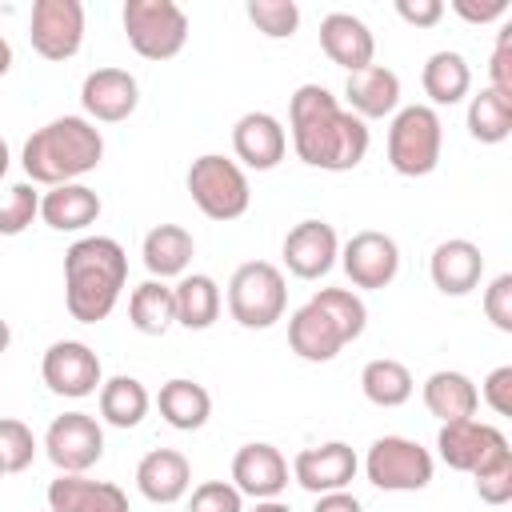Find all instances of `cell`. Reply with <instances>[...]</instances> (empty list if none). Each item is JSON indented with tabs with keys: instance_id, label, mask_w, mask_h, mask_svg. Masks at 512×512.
I'll return each instance as SVG.
<instances>
[{
	"instance_id": "cell-1",
	"label": "cell",
	"mask_w": 512,
	"mask_h": 512,
	"mask_svg": "<svg viewBox=\"0 0 512 512\" xmlns=\"http://www.w3.org/2000/svg\"><path fill=\"white\" fill-rule=\"evenodd\" d=\"M292 148L308 168L320 172H348L368 152V124L340 108V100L324 84H300L288 104Z\"/></svg>"
},
{
	"instance_id": "cell-2",
	"label": "cell",
	"mask_w": 512,
	"mask_h": 512,
	"mask_svg": "<svg viewBox=\"0 0 512 512\" xmlns=\"http://www.w3.org/2000/svg\"><path fill=\"white\" fill-rule=\"evenodd\" d=\"M128 280V256L112 236H84L64 252V304L80 324L104 320Z\"/></svg>"
},
{
	"instance_id": "cell-3",
	"label": "cell",
	"mask_w": 512,
	"mask_h": 512,
	"mask_svg": "<svg viewBox=\"0 0 512 512\" xmlns=\"http://www.w3.org/2000/svg\"><path fill=\"white\" fill-rule=\"evenodd\" d=\"M104 160V136L88 116H56L24 140V176L28 184H76Z\"/></svg>"
},
{
	"instance_id": "cell-4",
	"label": "cell",
	"mask_w": 512,
	"mask_h": 512,
	"mask_svg": "<svg viewBox=\"0 0 512 512\" xmlns=\"http://www.w3.org/2000/svg\"><path fill=\"white\" fill-rule=\"evenodd\" d=\"M368 324V308L348 288H320L308 304H300L288 320V344L308 364H328L352 344Z\"/></svg>"
},
{
	"instance_id": "cell-5",
	"label": "cell",
	"mask_w": 512,
	"mask_h": 512,
	"mask_svg": "<svg viewBox=\"0 0 512 512\" xmlns=\"http://www.w3.org/2000/svg\"><path fill=\"white\" fill-rule=\"evenodd\" d=\"M440 148H444V124H440L436 108H428V104L396 108L392 128H388V164L400 176L436 172Z\"/></svg>"
},
{
	"instance_id": "cell-6",
	"label": "cell",
	"mask_w": 512,
	"mask_h": 512,
	"mask_svg": "<svg viewBox=\"0 0 512 512\" xmlns=\"http://www.w3.org/2000/svg\"><path fill=\"white\" fill-rule=\"evenodd\" d=\"M288 308L284 272L268 260H248L228 280V312L240 328H272Z\"/></svg>"
},
{
	"instance_id": "cell-7",
	"label": "cell",
	"mask_w": 512,
	"mask_h": 512,
	"mask_svg": "<svg viewBox=\"0 0 512 512\" xmlns=\"http://www.w3.org/2000/svg\"><path fill=\"white\" fill-rule=\"evenodd\" d=\"M188 192L196 200V208L208 220H236L248 212V176L236 160L220 156V152H204L192 160L188 168Z\"/></svg>"
},
{
	"instance_id": "cell-8",
	"label": "cell",
	"mask_w": 512,
	"mask_h": 512,
	"mask_svg": "<svg viewBox=\"0 0 512 512\" xmlns=\"http://www.w3.org/2000/svg\"><path fill=\"white\" fill-rule=\"evenodd\" d=\"M124 32H128V44L136 48V56L172 60L188 44V16L176 0H128Z\"/></svg>"
},
{
	"instance_id": "cell-9",
	"label": "cell",
	"mask_w": 512,
	"mask_h": 512,
	"mask_svg": "<svg viewBox=\"0 0 512 512\" xmlns=\"http://www.w3.org/2000/svg\"><path fill=\"white\" fill-rule=\"evenodd\" d=\"M432 468V452L408 436H380L364 456L368 480L384 492H420L432 484Z\"/></svg>"
},
{
	"instance_id": "cell-10",
	"label": "cell",
	"mask_w": 512,
	"mask_h": 512,
	"mask_svg": "<svg viewBox=\"0 0 512 512\" xmlns=\"http://www.w3.org/2000/svg\"><path fill=\"white\" fill-rule=\"evenodd\" d=\"M436 448H440V460L456 472H468L476 476L480 468H488L496 456L512 452L508 448V436L492 424H480L476 416L472 420H452V424H440V436H436Z\"/></svg>"
},
{
	"instance_id": "cell-11",
	"label": "cell",
	"mask_w": 512,
	"mask_h": 512,
	"mask_svg": "<svg viewBox=\"0 0 512 512\" xmlns=\"http://www.w3.org/2000/svg\"><path fill=\"white\" fill-rule=\"evenodd\" d=\"M28 36L44 60H72L84 44V4L80 0H36Z\"/></svg>"
},
{
	"instance_id": "cell-12",
	"label": "cell",
	"mask_w": 512,
	"mask_h": 512,
	"mask_svg": "<svg viewBox=\"0 0 512 512\" xmlns=\"http://www.w3.org/2000/svg\"><path fill=\"white\" fill-rule=\"evenodd\" d=\"M40 376H44V384L56 396H68V400H84V396H92L104 384L100 356L84 340H56V344H48V352L40 360Z\"/></svg>"
},
{
	"instance_id": "cell-13",
	"label": "cell",
	"mask_w": 512,
	"mask_h": 512,
	"mask_svg": "<svg viewBox=\"0 0 512 512\" xmlns=\"http://www.w3.org/2000/svg\"><path fill=\"white\" fill-rule=\"evenodd\" d=\"M44 452L60 472H88L104 456V428L88 412H64L48 424Z\"/></svg>"
},
{
	"instance_id": "cell-14",
	"label": "cell",
	"mask_w": 512,
	"mask_h": 512,
	"mask_svg": "<svg viewBox=\"0 0 512 512\" xmlns=\"http://www.w3.org/2000/svg\"><path fill=\"white\" fill-rule=\"evenodd\" d=\"M340 264H344V272L356 288H388L400 272V248L388 232L364 228V232L348 236V244L340 252Z\"/></svg>"
},
{
	"instance_id": "cell-15",
	"label": "cell",
	"mask_w": 512,
	"mask_h": 512,
	"mask_svg": "<svg viewBox=\"0 0 512 512\" xmlns=\"http://www.w3.org/2000/svg\"><path fill=\"white\" fill-rule=\"evenodd\" d=\"M356 452L344 444V440H328V444H316V448H304L296 452L292 460V476L300 488L324 496V492H344L352 480H356Z\"/></svg>"
},
{
	"instance_id": "cell-16",
	"label": "cell",
	"mask_w": 512,
	"mask_h": 512,
	"mask_svg": "<svg viewBox=\"0 0 512 512\" xmlns=\"http://www.w3.org/2000/svg\"><path fill=\"white\" fill-rule=\"evenodd\" d=\"M80 104L88 112V120H100V124H120L136 112L140 104V84L132 72L124 68H96L84 76L80 84Z\"/></svg>"
},
{
	"instance_id": "cell-17",
	"label": "cell",
	"mask_w": 512,
	"mask_h": 512,
	"mask_svg": "<svg viewBox=\"0 0 512 512\" xmlns=\"http://www.w3.org/2000/svg\"><path fill=\"white\" fill-rule=\"evenodd\" d=\"M336 256H340V240H336V228L324 224V220H300L284 236V264L300 280L328 276L332 264H336Z\"/></svg>"
},
{
	"instance_id": "cell-18",
	"label": "cell",
	"mask_w": 512,
	"mask_h": 512,
	"mask_svg": "<svg viewBox=\"0 0 512 512\" xmlns=\"http://www.w3.org/2000/svg\"><path fill=\"white\" fill-rule=\"evenodd\" d=\"M232 484L240 496L252 500H280V492L288 488V460L280 456L276 444H244L232 456Z\"/></svg>"
},
{
	"instance_id": "cell-19",
	"label": "cell",
	"mask_w": 512,
	"mask_h": 512,
	"mask_svg": "<svg viewBox=\"0 0 512 512\" xmlns=\"http://www.w3.org/2000/svg\"><path fill=\"white\" fill-rule=\"evenodd\" d=\"M232 152H236V160H244L256 172L276 168L284 160V152H288L284 124L272 112H244L232 124Z\"/></svg>"
},
{
	"instance_id": "cell-20",
	"label": "cell",
	"mask_w": 512,
	"mask_h": 512,
	"mask_svg": "<svg viewBox=\"0 0 512 512\" xmlns=\"http://www.w3.org/2000/svg\"><path fill=\"white\" fill-rule=\"evenodd\" d=\"M52 512H128V496L112 480H88L84 472H60L48 484Z\"/></svg>"
},
{
	"instance_id": "cell-21",
	"label": "cell",
	"mask_w": 512,
	"mask_h": 512,
	"mask_svg": "<svg viewBox=\"0 0 512 512\" xmlns=\"http://www.w3.org/2000/svg\"><path fill=\"white\" fill-rule=\"evenodd\" d=\"M320 48L332 64H340L348 76L368 68L372 56H376V40L368 32V24L352 12H328L320 20Z\"/></svg>"
},
{
	"instance_id": "cell-22",
	"label": "cell",
	"mask_w": 512,
	"mask_h": 512,
	"mask_svg": "<svg viewBox=\"0 0 512 512\" xmlns=\"http://www.w3.org/2000/svg\"><path fill=\"white\" fill-rule=\"evenodd\" d=\"M136 488L152 504H176L192 488V464L176 448H152L136 464Z\"/></svg>"
},
{
	"instance_id": "cell-23",
	"label": "cell",
	"mask_w": 512,
	"mask_h": 512,
	"mask_svg": "<svg viewBox=\"0 0 512 512\" xmlns=\"http://www.w3.org/2000/svg\"><path fill=\"white\" fill-rule=\"evenodd\" d=\"M344 100H348V112L360 116V120L392 116L400 108V76L392 68H384V64H368V68L348 76Z\"/></svg>"
},
{
	"instance_id": "cell-24",
	"label": "cell",
	"mask_w": 512,
	"mask_h": 512,
	"mask_svg": "<svg viewBox=\"0 0 512 512\" xmlns=\"http://www.w3.org/2000/svg\"><path fill=\"white\" fill-rule=\"evenodd\" d=\"M428 276L444 296H468L484 276V256L472 240H444L428 260Z\"/></svg>"
},
{
	"instance_id": "cell-25",
	"label": "cell",
	"mask_w": 512,
	"mask_h": 512,
	"mask_svg": "<svg viewBox=\"0 0 512 512\" xmlns=\"http://www.w3.org/2000/svg\"><path fill=\"white\" fill-rule=\"evenodd\" d=\"M40 220L56 232H84L100 220V196L88 184H56L40 196Z\"/></svg>"
},
{
	"instance_id": "cell-26",
	"label": "cell",
	"mask_w": 512,
	"mask_h": 512,
	"mask_svg": "<svg viewBox=\"0 0 512 512\" xmlns=\"http://www.w3.org/2000/svg\"><path fill=\"white\" fill-rule=\"evenodd\" d=\"M424 408L440 420V424H452V420H472L476 408H480V392L476 384L456 372V368H440L424 380Z\"/></svg>"
},
{
	"instance_id": "cell-27",
	"label": "cell",
	"mask_w": 512,
	"mask_h": 512,
	"mask_svg": "<svg viewBox=\"0 0 512 512\" xmlns=\"http://www.w3.org/2000/svg\"><path fill=\"white\" fill-rule=\"evenodd\" d=\"M192 252H196V240L180 224H156L140 244V256H144V268L152 272V280L184 276L192 264Z\"/></svg>"
},
{
	"instance_id": "cell-28",
	"label": "cell",
	"mask_w": 512,
	"mask_h": 512,
	"mask_svg": "<svg viewBox=\"0 0 512 512\" xmlns=\"http://www.w3.org/2000/svg\"><path fill=\"white\" fill-rule=\"evenodd\" d=\"M156 408H160V416H164L172 428L196 432V428H204L208 416H212V396H208L204 384H196V380H188V376H176V380L160 384Z\"/></svg>"
},
{
	"instance_id": "cell-29",
	"label": "cell",
	"mask_w": 512,
	"mask_h": 512,
	"mask_svg": "<svg viewBox=\"0 0 512 512\" xmlns=\"http://www.w3.org/2000/svg\"><path fill=\"white\" fill-rule=\"evenodd\" d=\"M172 296H176V324H184L192 332L212 328L220 316V304H224L220 284L208 272H184L180 284L172 288Z\"/></svg>"
},
{
	"instance_id": "cell-30",
	"label": "cell",
	"mask_w": 512,
	"mask_h": 512,
	"mask_svg": "<svg viewBox=\"0 0 512 512\" xmlns=\"http://www.w3.org/2000/svg\"><path fill=\"white\" fill-rule=\"evenodd\" d=\"M420 84H424V96L432 100V104H460L464 96H468V88H472V68H468V60L460 56V52H432L428 60H424V72H420Z\"/></svg>"
},
{
	"instance_id": "cell-31",
	"label": "cell",
	"mask_w": 512,
	"mask_h": 512,
	"mask_svg": "<svg viewBox=\"0 0 512 512\" xmlns=\"http://www.w3.org/2000/svg\"><path fill=\"white\" fill-rule=\"evenodd\" d=\"M128 320L144 336H164L176 324V296H172V288L164 280L136 284L132 288V300H128Z\"/></svg>"
},
{
	"instance_id": "cell-32",
	"label": "cell",
	"mask_w": 512,
	"mask_h": 512,
	"mask_svg": "<svg viewBox=\"0 0 512 512\" xmlns=\"http://www.w3.org/2000/svg\"><path fill=\"white\" fill-rule=\"evenodd\" d=\"M148 404L152 396L136 376H112L100 384V416L112 428H136L148 416Z\"/></svg>"
},
{
	"instance_id": "cell-33",
	"label": "cell",
	"mask_w": 512,
	"mask_h": 512,
	"mask_svg": "<svg viewBox=\"0 0 512 512\" xmlns=\"http://www.w3.org/2000/svg\"><path fill=\"white\" fill-rule=\"evenodd\" d=\"M360 388L364 396L376 404V408H400L404 400H412V372L400 364V360H368L364 372H360Z\"/></svg>"
},
{
	"instance_id": "cell-34",
	"label": "cell",
	"mask_w": 512,
	"mask_h": 512,
	"mask_svg": "<svg viewBox=\"0 0 512 512\" xmlns=\"http://www.w3.org/2000/svg\"><path fill=\"white\" fill-rule=\"evenodd\" d=\"M468 132L480 144H500L512 132V100L500 96L496 88H480L468 100Z\"/></svg>"
},
{
	"instance_id": "cell-35",
	"label": "cell",
	"mask_w": 512,
	"mask_h": 512,
	"mask_svg": "<svg viewBox=\"0 0 512 512\" xmlns=\"http://www.w3.org/2000/svg\"><path fill=\"white\" fill-rule=\"evenodd\" d=\"M248 20L268 40H288L300 28V4L296 0H248Z\"/></svg>"
},
{
	"instance_id": "cell-36",
	"label": "cell",
	"mask_w": 512,
	"mask_h": 512,
	"mask_svg": "<svg viewBox=\"0 0 512 512\" xmlns=\"http://www.w3.org/2000/svg\"><path fill=\"white\" fill-rule=\"evenodd\" d=\"M36 216H40V192L28 180L4 188V196H0V236H20Z\"/></svg>"
},
{
	"instance_id": "cell-37",
	"label": "cell",
	"mask_w": 512,
	"mask_h": 512,
	"mask_svg": "<svg viewBox=\"0 0 512 512\" xmlns=\"http://www.w3.org/2000/svg\"><path fill=\"white\" fill-rule=\"evenodd\" d=\"M36 456V436L24 420H12V416H0V464L4 472H24Z\"/></svg>"
},
{
	"instance_id": "cell-38",
	"label": "cell",
	"mask_w": 512,
	"mask_h": 512,
	"mask_svg": "<svg viewBox=\"0 0 512 512\" xmlns=\"http://www.w3.org/2000/svg\"><path fill=\"white\" fill-rule=\"evenodd\" d=\"M472 480H476V492H480L484 504H492V508L508 504V500H512V452L496 456V460H492L488 468H480Z\"/></svg>"
},
{
	"instance_id": "cell-39",
	"label": "cell",
	"mask_w": 512,
	"mask_h": 512,
	"mask_svg": "<svg viewBox=\"0 0 512 512\" xmlns=\"http://www.w3.org/2000/svg\"><path fill=\"white\" fill-rule=\"evenodd\" d=\"M188 512H244V496L232 480H204L192 488Z\"/></svg>"
},
{
	"instance_id": "cell-40",
	"label": "cell",
	"mask_w": 512,
	"mask_h": 512,
	"mask_svg": "<svg viewBox=\"0 0 512 512\" xmlns=\"http://www.w3.org/2000/svg\"><path fill=\"white\" fill-rule=\"evenodd\" d=\"M484 316H488L500 332H512V272H500V276L484 288Z\"/></svg>"
},
{
	"instance_id": "cell-41",
	"label": "cell",
	"mask_w": 512,
	"mask_h": 512,
	"mask_svg": "<svg viewBox=\"0 0 512 512\" xmlns=\"http://www.w3.org/2000/svg\"><path fill=\"white\" fill-rule=\"evenodd\" d=\"M488 76H492V84H488V88H496L500 96H508V100H512V24H504V28L496 32V48H492Z\"/></svg>"
},
{
	"instance_id": "cell-42",
	"label": "cell",
	"mask_w": 512,
	"mask_h": 512,
	"mask_svg": "<svg viewBox=\"0 0 512 512\" xmlns=\"http://www.w3.org/2000/svg\"><path fill=\"white\" fill-rule=\"evenodd\" d=\"M480 392H484V404H488L496 416H512V364L492 368Z\"/></svg>"
},
{
	"instance_id": "cell-43",
	"label": "cell",
	"mask_w": 512,
	"mask_h": 512,
	"mask_svg": "<svg viewBox=\"0 0 512 512\" xmlns=\"http://www.w3.org/2000/svg\"><path fill=\"white\" fill-rule=\"evenodd\" d=\"M452 12L468 24H492L508 16V0H452Z\"/></svg>"
},
{
	"instance_id": "cell-44",
	"label": "cell",
	"mask_w": 512,
	"mask_h": 512,
	"mask_svg": "<svg viewBox=\"0 0 512 512\" xmlns=\"http://www.w3.org/2000/svg\"><path fill=\"white\" fill-rule=\"evenodd\" d=\"M396 16L416 28H432L444 16V0H396Z\"/></svg>"
},
{
	"instance_id": "cell-45",
	"label": "cell",
	"mask_w": 512,
	"mask_h": 512,
	"mask_svg": "<svg viewBox=\"0 0 512 512\" xmlns=\"http://www.w3.org/2000/svg\"><path fill=\"white\" fill-rule=\"evenodd\" d=\"M312 512H364V508H360V500L352 492H324V496H316Z\"/></svg>"
},
{
	"instance_id": "cell-46",
	"label": "cell",
	"mask_w": 512,
	"mask_h": 512,
	"mask_svg": "<svg viewBox=\"0 0 512 512\" xmlns=\"http://www.w3.org/2000/svg\"><path fill=\"white\" fill-rule=\"evenodd\" d=\"M252 512H292L284 500H256V508Z\"/></svg>"
},
{
	"instance_id": "cell-47",
	"label": "cell",
	"mask_w": 512,
	"mask_h": 512,
	"mask_svg": "<svg viewBox=\"0 0 512 512\" xmlns=\"http://www.w3.org/2000/svg\"><path fill=\"white\" fill-rule=\"evenodd\" d=\"M8 68H12V44H8L4 36H0V76H4Z\"/></svg>"
},
{
	"instance_id": "cell-48",
	"label": "cell",
	"mask_w": 512,
	"mask_h": 512,
	"mask_svg": "<svg viewBox=\"0 0 512 512\" xmlns=\"http://www.w3.org/2000/svg\"><path fill=\"white\" fill-rule=\"evenodd\" d=\"M8 344H12V328H8V320L0 316V356L8 352Z\"/></svg>"
},
{
	"instance_id": "cell-49",
	"label": "cell",
	"mask_w": 512,
	"mask_h": 512,
	"mask_svg": "<svg viewBox=\"0 0 512 512\" xmlns=\"http://www.w3.org/2000/svg\"><path fill=\"white\" fill-rule=\"evenodd\" d=\"M8 164H12V156H8V144H4V136H0V176L8 172Z\"/></svg>"
},
{
	"instance_id": "cell-50",
	"label": "cell",
	"mask_w": 512,
	"mask_h": 512,
	"mask_svg": "<svg viewBox=\"0 0 512 512\" xmlns=\"http://www.w3.org/2000/svg\"><path fill=\"white\" fill-rule=\"evenodd\" d=\"M4 476H8V472H4V464H0V480H4Z\"/></svg>"
}]
</instances>
